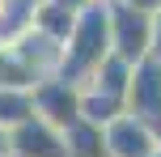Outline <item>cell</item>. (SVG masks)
<instances>
[{
  "instance_id": "cell-1",
  "label": "cell",
  "mask_w": 161,
  "mask_h": 157,
  "mask_svg": "<svg viewBox=\"0 0 161 157\" xmlns=\"http://www.w3.org/2000/svg\"><path fill=\"white\" fill-rule=\"evenodd\" d=\"M106 55H110V13H106V4H89V8L76 13L72 30H68V38H64L59 76L80 85Z\"/></svg>"
},
{
  "instance_id": "cell-2",
  "label": "cell",
  "mask_w": 161,
  "mask_h": 157,
  "mask_svg": "<svg viewBox=\"0 0 161 157\" xmlns=\"http://www.w3.org/2000/svg\"><path fill=\"white\" fill-rule=\"evenodd\" d=\"M106 13H110V51L127 64L148 59V42H153V13H136V8L119 4V0H106Z\"/></svg>"
},
{
  "instance_id": "cell-3",
  "label": "cell",
  "mask_w": 161,
  "mask_h": 157,
  "mask_svg": "<svg viewBox=\"0 0 161 157\" xmlns=\"http://www.w3.org/2000/svg\"><path fill=\"white\" fill-rule=\"evenodd\" d=\"M8 51L17 55V64L34 76V81H47V76H59V64H64V42H55L51 34H42L38 25L25 21L13 38H4Z\"/></svg>"
},
{
  "instance_id": "cell-4",
  "label": "cell",
  "mask_w": 161,
  "mask_h": 157,
  "mask_svg": "<svg viewBox=\"0 0 161 157\" xmlns=\"http://www.w3.org/2000/svg\"><path fill=\"white\" fill-rule=\"evenodd\" d=\"M30 98H34V115H38L42 123L59 127V132H68V127L80 119V85L64 81V76L34 81L30 85Z\"/></svg>"
},
{
  "instance_id": "cell-5",
  "label": "cell",
  "mask_w": 161,
  "mask_h": 157,
  "mask_svg": "<svg viewBox=\"0 0 161 157\" xmlns=\"http://www.w3.org/2000/svg\"><path fill=\"white\" fill-rule=\"evenodd\" d=\"M157 149V132L136 115H119L114 123H106V157H153Z\"/></svg>"
},
{
  "instance_id": "cell-6",
  "label": "cell",
  "mask_w": 161,
  "mask_h": 157,
  "mask_svg": "<svg viewBox=\"0 0 161 157\" xmlns=\"http://www.w3.org/2000/svg\"><path fill=\"white\" fill-rule=\"evenodd\" d=\"M8 144H13V157H68V140L59 127L42 123L38 115L17 123L8 132Z\"/></svg>"
},
{
  "instance_id": "cell-7",
  "label": "cell",
  "mask_w": 161,
  "mask_h": 157,
  "mask_svg": "<svg viewBox=\"0 0 161 157\" xmlns=\"http://www.w3.org/2000/svg\"><path fill=\"white\" fill-rule=\"evenodd\" d=\"M64 140H68V157H106V127L89 119H76L64 132Z\"/></svg>"
},
{
  "instance_id": "cell-8",
  "label": "cell",
  "mask_w": 161,
  "mask_h": 157,
  "mask_svg": "<svg viewBox=\"0 0 161 157\" xmlns=\"http://www.w3.org/2000/svg\"><path fill=\"white\" fill-rule=\"evenodd\" d=\"M34 119V98L30 89H13V85H0V127L13 132L17 123Z\"/></svg>"
},
{
  "instance_id": "cell-9",
  "label": "cell",
  "mask_w": 161,
  "mask_h": 157,
  "mask_svg": "<svg viewBox=\"0 0 161 157\" xmlns=\"http://www.w3.org/2000/svg\"><path fill=\"white\" fill-rule=\"evenodd\" d=\"M72 21H76V13H68V8L51 4V0H42V4H34V13H30V25H38V30H42V34H51L55 42H64V38H68V30H72Z\"/></svg>"
},
{
  "instance_id": "cell-10",
  "label": "cell",
  "mask_w": 161,
  "mask_h": 157,
  "mask_svg": "<svg viewBox=\"0 0 161 157\" xmlns=\"http://www.w3.org/2000/svg\"><path fill=\"white\" fill-rule=\"evenodd\" d=\"M25 21H30V13L21 8V0H0V42L13 38Z\"/></svg>"
},
{
  "instance_id": "cell-11",
  "label": "cell",
  "mask_w": 161,
  "mask_h": 157,
  "mask_svg": "<svg viewBox=\"0 0 161 157\" xmlns=\"http://www.w3.org/2000/svg\"><path fill=\"white\" fill-rule=\"evenodd\" d=\"M148 59L161 64V13H153V42H148Z\"/></svg>"
},
{
  "instance_id": "cell-12",
  "label": "cell",
  "mask_w": 161,
  "mask_h": 157,
  "mask_svg": "<svg viewBox=\"0 0 161 157\" xmlns=\"http://www.w3.org/2000/svg\"><path fill=\"white\" fill-rule=\"evenodd\" d=\"M119 4L136 8V13H161V0H119Z\"/></svg>"
},
{
  "instance_id": "cell-13",
  "label": "cell",
  "mask_w": 161,
  "mask_h": 157,
  "mask_svg": "<svg viewBox=\"0 0 161 157\" xmlns=\"http://www.w3.org/2000/svg\"><path fill=\"white\" fill-rule=\"evenodd\" d=\"M51 4L68 8V13H80V8H89V4H93V0H51Z\"/></svg>"
},
{
  "instance_id": "cell-14",
  "label": "cell",
  "mask_w": 161,
  "mask_h": 157,
  "mask_svg": "<svg viewBox=\"0 0 161 157\" xmlns=\"http://www.w3.org/2000/svg\"><path fill=\"white\" fill-rule=\"evenodd\" d=\"M0 157H13V144H8V127H0Z\"/></svg>"
},
{
  "instance_id": "cell-15",
  "label": "cell",
  "mask_w": 161,
  "mask_h": 157,
  "mask_svg": "<svg viewBox=\"0 0 161 157\" xmlns=\"http://www.w3.org/2000/svg\"><path fill=\"white\" fill-rule=\"evenodd\" d=\"M34 4H42V0H21V8H25V13H34Z\"/></svg>"
},
{
  "instance_id": "cell-16",
  "label": "cell",
  "mask_w": 161,
  "mask_h": 157,
  "mask_svg": "<svg viewBox=\"0 0 161 157\" xmlns=\"http://www.w3.org/2000/svg\"><path fill=\"white\" fill-rule=\"evenodd\" d=\"M153 157H161V149H157V153H153Z\"/></svg>"
}]
</instances>
